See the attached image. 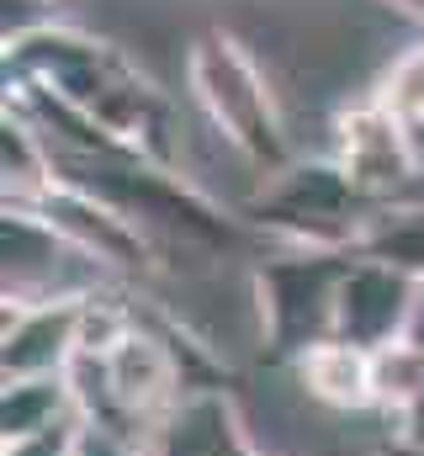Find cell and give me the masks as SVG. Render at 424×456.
<instances>
[{
    "label": "cell",
    "instance_id": "6da1fadb",
    "mask_svg": "<svg viewBox=\"0 0 424 456\" xmlns=\"http://www.w3.org/2000/svg\"><path fill=\"white\" fill-rule=\"evenodd\" d=\"M186 80H192V96H197L202 117L212 122V133L239 159H249L260 175H276L281 165H292L276 96H271L260 64L244 53L239 37L202 32L186 53Z\"/></svg>",
    "mask_w": 424,
    "mask_h": 456
},
{
    "label": "cell",
    "instance_id": "7a4b0ae2",
    "mask_svg": "<svg viewBox=\"0 0 424 456\" xmlns=\"http://www.w3.org/2000/svg\"><path fill=\"white\" fill-rule=\"evenodd\" d=\"M249 213H260V224L281 233L292 249H350V255L371 218V208L355 197V186L334 159L281 165L276 175H265Z\"/></svg>",
    "mask_w": 424,
    "mask_h": 456
},
{
    "label": "cell",
    "instance_id": "3957f363",
    "mask_svg": "<svg viewBox=\"0 0 424 456\" xmlns=\"http://www.w3.org/2000/svg\"><path fill=\"white\" fill-rule=\"evenodd\" d=\"M350 265V249H292L281 260H260L255 271V314L260 340L276 355H303L308 345L334 340V292Z\"/></svg>",
    "mask_w": 424,
    "mask_h": 456
},
{
    "label": "cell",
    "instance_id": "277c9868",
    "mask_svg": "<svg viewBox=\"0 0 424 456\" xmlns=\"http://www.w3.org/2000/svg\"><path fill=\"white\" fill-rule=\"evenodd\" d=\"M334 165L355 186L366 208H393L424 197V143L398 112H387L377 96L345 107L334 117Z\"/></svg>",
    "mask_w": 424,
    "mask_h": 456
},
{
    "label": "cell",
    "instance_id": "5b68a950",
    "mask_svg": "<svg viewBox=\"0 0 424 456\" xmlns=\"http://www.w3.org/2000/svg\"><path fill=\"white\" fill-rule=\"evenodd\" d=\"M414 314H420V276L350 255L339 292H334V340L382 350V345L414 335Z\"/></svg>",
    "mask_w": 424,
    "mask_h": 456
},
{
    "label": "cell",
    "instance_id": "8992f818",
    "mask_svg": "<svg viewBox=\"0 0 424 456\" xmlns=\"http://www.w3.org/2000/svg\"><path fill=\"white\" fill-rule=\"evenodd\" d=\"M0 260H5V308L96 292V287H80V281L64 276L69 265H91V260L48 224L43 213L5 208V218H0Z\"/></svg>",
    "mask_w": 424,
    "mask_h": 456
},
{
    "label": "cell",
    "instance_id": "52a82bcc",
    "mask_svg": "<svg viewBox=\"0 0 424 456\" xmlns=\"http://www.w3.org/2000/svg\"><path fill=\"white\" fill-rule=\"evenodd\" d=\"M37 213L59 228V233H64V239H69L96 271L143 276V271L159 265V244L133 224L127 213L106 208L102 197H91V191H80V186H64V181H59V191H53Z\"/></svg>",
    "mask_w": 424,
    "mask_h": 456
},
{
    "label": "cell",
    "instance_id": "ba28073f",
    "mask_svg": "<svg viewBox=\"0 0 424 456\" xmlns=\"http://www.w3.org/2000/svg\"><path fill=\"white\" fill-rule=\"evenodd\" d=\"M80 314L86 292L75 297H48L27 308H5L0 330V382L21 377H64L80 355Z\"/></svg>",
    "mask_w": 424,
    "mask_h": 456
},
{
    "label": "cell",
    "instance_id": "9c48e42d",
    "mask_svg": "<svg viewBox=\"0 0 424 456\" xmlns=\"http://www.w3.org/2000/svg\"><path fill=\"white\" fill-rule=\"evenodd\" d=\"M149 456H265L255 452L239 403L223 387H192L149 436Z\"/></svg>",
    "mask_w": 424,
    "mask_h": 456
},
{
    "label": "cell",
    "instance_id": "30bf717a",
    "mask_svg": "<svg viewBox=\"0 0 424 456\" xmlns=\"http://www.w3.org/2000/svg\"><path fill=\"white\" fill-rule=\"evenodd\" d=\"M0 186H5V208H27V213H37L59 191L53 143L16 102H5L0 117Z\"/></svg>",
    "mask_w": 424,
    "mask_h": 456
},
{
    "label": "cell",
    "instance_id": "8fae6325",
    "mask_svg": "<svg viewBox=\"0 0 424 456\" xmlns=\"http://www.w3.org/2000/svg\"><path fill=\"white\" fill-rule=\"evenodd\" d=\"M292 371H298V387L334 414L371 409V350H361V345L318 340L303 355H292Z\"/></svg>",
    "mask_w": 424,
    "mask_h": 456
},
{
    "label": "cell",
    "instance_id": "7c38bea8",
    "mask_svg": "<svg viewBox=\"0 0 424 456\" xmlns=\"http://www.w3.org/2000/svg\"><path fill=\"white\" fill-rule=\"evenodd\" d=\"M80 419L75 387L69 377H21V382H0V446L11 441H32L43 430H59Z\"/></svg>",
    "mask_w": 424,
    "mask_h": 456
},
{
    "label": "cell",
    "instance_id": "4fadbf2b",
    "mask_svg": "<svg viewBox=\"0 0 424 456\" xmlns=\"http://www.w3.org/2000/svg\"><path fill=\"white\" fill-rule=\"evenodd\" d=\"M355 255L398 265V271L424 281V197L393 202V208H371V218L355 239Z\"/></svg>",
    "mask_w": 424,
    "mask_h": 456
},
{
    "label": "cell",
    "instance_id": "5bb4252c",
    "mask_svg": "<svg viewBox=\"0 0 424 456\" xmlns=\"http://www.w3.org/2000/svg\"><path fill=\"white\" fill-rule=\"evenodd\" d=\"M424 393V345L420 340H393L371 350V414H382V425L393 430L414 398Z\"/></svg>",
    "mask_w": 424,
    "mask_h": 456
},
{
    "label": "cell",
    "instance_id": "9a60e30c",
    "mask_svg": "<svg viewBox=\"0 0 424 456\" xmlns=\"http://www.w3.org/2000/svg\"><path fill=\"white\" fill-rule=\"evenodd\" d=\"M387 112H398L414 133H424V43L393 59V69L382 75V86L371 91Z\"/></svg>",
    "mask_w": 424,
    "mask_h": 456
},
{
    "label": "cell",
    "instance_id": "2e32d148",
    "mask_svg": "<svg viewBox=\"0 0 424 456\" xmlns=\"http://www.w3.org/2000/svg\"><path fill=\"white\" fill-rule=\"evenodd\" d=\"M80 425H86V419H69V425L43 430V436H32V441H11V446H0V456H75Z\"/></svg>",
    "mask_w": 424,
    "mask_h": 456
},
{
    "label": "cell",
    "instance_id": "e0dca14e",
    "mask_svg": "<svg viewBox=\"0 0 424 456\" xmlns=\"http://www.w3.org/2000/svg\"><path fill=\"white\" fill-rule=\"evenodd\" d=\"M75 456H149L143 441H133V436H117V430H106V425H80V446Z\"/></svg>",
    "mask_w": 424,
    "mask_h": 456
},
{
    "label": "cell",
    "instance_id": "ac0fdd59",
    "mask_svg": "<svg viewBox=\"0 0 424 456\" xmlns=\"http://www.w3.org/2000/svg\"><path fill=\"white\" fill-rule=\"evenodd\" d=\"M387 5H398L404 16H414V21H424V0H387Z\"/></svg>",
    "mask_w": 424,
    "mask_h": 456
},
{
    "label": "cell",
    "instance_id": "d6986e66",
    "mask_svg": "<svg viewBox=\"0 0 424 456\" xmlns=\"http://www.w3.org/2000/svg\"><path fill=\"white\" fill-rule=\"evenodd\" d=\"M409 340L424 345V281H420V314H414V335H409Z\"/></svg>",
    "mask_w": 424,
    "mask_h": 456
}]
</instances>
